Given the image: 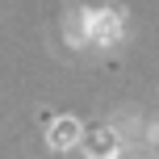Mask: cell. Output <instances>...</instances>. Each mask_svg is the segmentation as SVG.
<instances>
[{"instance_id":"1","label":"cell","mask_w":159,"mask_h":159,"mask_svg":"<svg viewBox=\"0 0 159 159\" xmlns=\"http://www.w3.org/2000/svg\"><path fill=\"white\" fill-rule=\"evenodd\" d=\"M88 34H92V42H117L121 38V13L117 8H92L88 13Z\"/></svg>"},{"instance_id":"2","label":"cell","mask_w":159,"mask_h":159,"mask_svg":"<svg viewBox=\"0 0 159 159\" xmlns=\"http://www.w3.org/2000/svg\"><path fill=\"white\" fill-rule=\"evenodd\" d=\"M84 151L92 159H113L117 155V134H113V130H92L88 143H84Z\"/></svg>"},{"instance_id":"3","label":"cell","mask_w":159,"mask_h":159,"mask_svg":"<svg viewBox=\"0 0 159 159\" xmlns=\"http://www.w3.org/2000/svg\"><path fill=\"white\" fill-rule=\"evenodd\" d=\"M75 138H80V126L71 117H59L55 126H50V147H71Z\"/></svg>"}]
</instances>
